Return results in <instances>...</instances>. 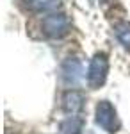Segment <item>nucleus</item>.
<instances>
[{"mask_svg": "<svg viewBox=\"0 0 130 134\" xmlns=\"http://www.w3.org/2000/svg\"><path fill=\"white\" fill-rule=\"evenodd\" d=\"M25 7L32 13H45L57 5V0H23Z\"/></svg>", "mask_w": 130, "mask_h": 134, "instance_id": "nucleus-7", "label": "nucleus"}, {"mask_svg": "<svg viewBox=\"0 0 130 134\" xmlns=\"http://www.w3.org/2000/svg\"><path fill=\"white\" fill-rule=\"evenodd\" d=\"M84 102H86V98H84V95L80 91H77V90H68V91H64V95H62L61 105H62V111L64 113L71 114V116H77L84 109Z\"/></svg>", "mask_w": 130, "mask_h": 134, "instance_id": "nucleus-5", "label": "nucleus"}, {"mask_svg": "<svg viewBox=\"0 0 130 134\" xmlns=\"http://www.w3.org/2000/svg\"><path fill=\"white\" fill-rule=\"evenodd\" d=\"M84 120L80 116H68L59 125V134H82Z\"/></svg>", "mask_w": 130, "mask_h": 134, "instance_id": "nucleus-6", "label": "nucleus"}, {"mask_svg": "<svg viewBox=\"0 0 130 134\" xmlns=\"http://www.w3.org/2000/svg\"><path fill=\"white\" fill-rule=\"evenodd\" d=\"M107 73H109L107 55L103 52L94 54L89 63V68H87V84H89V88L96 90V88L103 86V82L107 81Z\"/></svg>", "mask_w": 130, "mask_h": 134, "instance_id": "nucleus-3", "label": "nucleus"}, {"mask_svg": "<svg viewBox=\"0 0 130 134\" xmlns=\"http://www.w3.org/2000/svg\"><path fill=\"white\" fill-rule=\"evenodd\" d=\"M41 29H43V32L48 38L61 40V38H64L71 31V21L64 13H52V14L43 18Z\"/></svg>", "mask_w": 130, "mask_h": 134, "instance_id": "nucleus-2", "label": "nucleus"}, {"mask_svg": "<svg viewBox=\"0 0 130 134\" xmlns=\"http://www.w3.org/2000/svg\"><path fill=\"white\" fill-rule=\"evenodd\" d=\"M84 77V64L77 57H66L61 64V81L66 86H77Z\"/></svg>", "mask_w": 130, "mask_h": 134, "instance_id": "nucleus-4", "label": "nucleus"}, {"mask_svg": "<svg viewBox=\"0 0 130 134\" xmlns=\"http://www.w3.org/2000/svg\"><path fill=\"white\" fill-rule=\"evenodd\" d=\"M94 120H96V125H98L100 129H103L105 132H109V134L118 132V129H120L118 113H116L114 105H112L109 100H100V102L96 104Z\"/></svg>", "mask_w": 130, "mask_h": 134, "instance_id": "nucleus-1", "label": "nucleus"}, {"mask_svg": "<svg viewBox=\"0 0 130 134\" xmlns=\"http://www.w3.org/2000/svg\"><path fill=\"white\" fill-rule=\"evenodd\" d=\"M114 34L123 47L130 48V21H120L114 27Z\"/></svg>", "mask_w": 130, "mask_h": 134, "instance_id": "nucleus-8", "label": "nucleus"}]
</instances>
